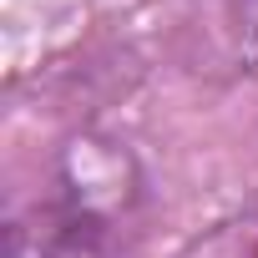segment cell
Here are the masks:
<instances>
[{
  "label": "cell",
  "instance_id": "cell-1",
  "mask_svg": "<svg viewBox=\"0 0 258 258\" xmlns=\"http://www.w3.org/2000/svg\"><path fill=\"white\" fill-rule=\"evenodd\" d=\"M152 208L142 157L111 132L61 137L31 182L6 192L0 258H121Z\"/></svg>",
  "mask_w": 258,
  "mask_h": 258
},
{
  "label": "cell",
  "instance_id": "cell-2",
  "mask_svg": "<svg viewBox=\"0 0 258 258\" xmlns=\"http://www.w3.org/2000/svg\"><path fill=\"white\" fill-rule=\"evenodd\" d=\"M172 258H258V198L248 208H238L233 218L187 238Z\"/></svg>",
  "mask_w": 258,
  "mask_h": 258
}]
</instances>
